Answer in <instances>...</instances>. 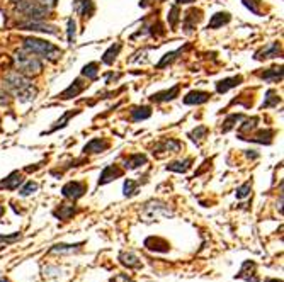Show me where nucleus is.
<instances>
[{
    "label": "nucleus",
    "mask_w": 284,
    "mask_h": 282,
    "mask_svg": "<svg viewBox=\"0 0 284 282\" xmlns=\"http://www.w3.org/2000/svg\"><path fill=\"white\" fill-rule=\"evenodd\" d=\"M257 122H259V117H252V119H247V121H243V124L240 126V136L245 133H250V131H254L257 128Z\"/></svg>",
    "instance_id": "obj_33"
},
{
    "label": "nucleus",
    "mask_w": 284,
    "mask_h": 282,
    "mask_svg": "<svg viewBox=\"0 0 284 282\" xmlns=\"http://www.w3.org/2000/svg\"><path fill=\"white\" fill-rule=\"evenodd\" d=\"M243 119H245V117H243V114H231V116H228L225 119V122H223V126H221V131H223V133H228V131L233 129L238 122H242Z\"/></svg>",
    "instance_id": "obj_28"
},
{
    "label": "nucleus",
    "mask_w": 284,
    "mask_h": 282,
    "mask_svg": "<svg viewBox=\"0 0 284 282\" xmlns=\"http://www.w3.org/2000/svg\"><path fill=\"white\" fill-rule=\"evenodd\" d=\"M230 21H231V15L228 14V12H216L213 17H211L210 24H208V29H219V27L226 26Z\"/></svg>",
    "instance_id": "obj_18"
},
{
    "label": "nucleus",
    "mask_w": 284,
    "mask_h": 282,
    "mask_svg": "<svg viewBox=\"0 0 284 282\" xmlns=\"http://www.w3.org/2000/svg\"><path fill=\"white\" fill-rule=\"evenodd\" d=\"M9 99H10V95L5 92V90L0 87V106H7L9 104Z\"/></svg>",
    "instance_id": "obj_41"
},
{
    "label": "nucleus",
    "mask_w": 284,
    "mask_h": 282,
    "mask_svg": "<svg viewBox=\"0 0 284 282\" xmlns=\"http://www.w3.org/2000/svg\"><path fill=\"white\" fill-rule=\"evenodd\" d=\"M3 211H5V209H3V206L0 204V216H2V214H3Z\"/></svg>",
    "instance_id": "obj_46"
},
{
    "label": "nucleus",
    "mask_w": 284,
    "mask_h": 282,
    "mask_svg": "<svg viewBox=\"0 0 284 282\" xmlns=\"http://www.w3.org/2000/svg\"><path fill=\"white\" fill-rule=\"evenodd\" d=\"M151 116V109L148 106H142V107H135L133 111H131V117H133L135 122L138 121H145Z\"/></svg>",
    "instance_id": "obj_27"
},
{
    "label": "nucleus",
    "mask_w": 284,
    "mask_h": 282,
    "mask_svg": "<svg viewBox=\"0 0 284 282\" xmlns=\"http://www.w3.org/2000/svg\"><path fill=\"white\" fill-rule=\"evenodd\" d=\"M243 82V78L240 77H230V78H223V80L216 82V92L218 94H226L230 89H235V87H238L240 83Z\"/></svg>",
    "instance_id": "obj_13"
},
{
    "label": "nucleus",
    "mask_w": 284,
    "mask_h": 282,
    "mask_svg": "<svg viewBox=\"0 0 284 282\" xmlns=\"http://www.w3.org/2000/svg\"><path fill=\"white\" fill-rule=\"evenodd\" d=\"M82 243H77V245H65V243H58V245H53V247L50 248V252H58V253H69V252H75V250H78V247Z\"/></svg>",
    "instance_id": "obj_31"
},
{
    "label": "nucleus",
    "mask_w": 284,
    "mask_h": 282,
    "mask_svg": "<svg viewBox=\"0 0 284 282\" xmlns=\"http://www.w3.org/2000/svg\"><path fill=\"white\" fill-rule=\"evenodd\" d=\"M203 12L199 9H191L189 12H186L184 15V21H182V26L186 29V33H191L193 29H196V26L199 24V21L203 19Z\"/></svg>",
    "instance_id": "obj_9"
},
{
    "label": "nucleus",
    "mask_w": 284,
    "mask_h": 282,
    "mask_svg": "<svg viewBox=\"0 0 284 282\" xmlns=\"http://www.w3.org/2000/svg\"><path fill=\"white\" fill-rule=\"evenodd\" d=\"M119 262H121L123 265H126L128 269H140L142 267V262L135 253H119Z\"/></svg>",
    "instance_id": "obj_24"
},
{
    "label": "nucleus",
    "mask_w": 284,
    "mask_h": 282,
    "mask_svg": "<svg viewBox=\"0 0 284 282\" xmlns=\"http://www.w3.org/2000/svg\"><path fill=\"white\" fill-rule=\"evenodd\" d=\"M177 2V5H182V3H193L196 0H175Z\"/></svg>",
    "instance_id": "obj_45"
},
{
    "label": "nucleus",
    "mask_w": 284,
    "mask_h": 282,
    "mask_svg": "<svg viewBox=\"0 0 284 282\" xmlns=\"http://www.w3.org/2000/svg\"><path fill=\"white\" fill-rule=\"evenodd\" d=\"M89 87V83H85L82 80V78H75V82H71V85L69 87L67 90H63L62 95H60V99H63V101H67V99H73L77 97L83 92V90Z\"/></svg>",
    "instance_id": "obj_7"
},
{
    "label": "nucleus",
    "mask_w": 284,
    "mask_h": 282,
    "mask_svg": "<svg viewBox=\"0 0 284 282\" xmlns=\"http://www.w3.org/2000/svg\"><path fill=\"white\" fill-rule=\"evenodd\" d=\"M182 148V143L179 140H174V138H167V140L160 141L157 146H155L153 152H158L160 155L162 153H179Z\"/></svg>",
    "instance_id": "obj_8"
},
{
    "label": "nucleus",
    "mask_w": 284,
    "mask_h": 282,
    "mask_svg": "<svg viewBox=\"0 0 284 282\" xmlns=\"http://www.w3.org/2000/svg\"><path fill=\"white\" fill-rule=\"evenodd\" d=\"M75 12L82 17H90L94 14V3L92 0H75Z\"/></svg>",
    "instance_id": "obj_19"
},
{
    "label": "nucleus",
    "mask_w": 284,
    "mask_h": 282,
    "mask_svg": "<svg viewBox=\"0 0 284 282\" xmlns=\"http://www.w3.org/2000/svg\"><path fill=\"white\" fill-rule=\"evenodd\" d=\"M15 10L27 21H46L51 14V9L41 5L36 0H15Z\"/></svg>",
    "instance_id": "obj_4"
},
{
    "label": "nucleus",
    "mask_w": 284,
    "mask_h": 282,
    "mask_svg": "<svg viewBox=\"0 0 284 282\" xmlns=\"http://www.w3.org/2000/svg\"><path fill=\"white\" fill-rule=\"evenodd\" d=\"M17 238H21V233H14V235L10 236H0V241H7V243H12L14 240H17Z\"/></svg>",
    "instance_id": "obj_42"
},
{
    "label": "nucleus",
    "mask_w": 284,
    "mask_h": 282,
    "mask_svg": "<svg viewBox=\"0 0 284 282\" xmlns=\"http://www.w3.org/2000/svg\"><path fill=\"white\" fill-rule=\"evenodd\" d=\"M261 78L266 82H281L283 80V68L279 66V68H269L267 71H264V73H261Z\"/></svg>",
    "instance_id": "obj_25"
},
{
    "label": "nucleus",
    "mask_w": 284,
    "mask_h": 282,
    "mask_svg": "<svg viewBox=\"0 0 284 282\" xmlns=\"http://www.w3.org/2000/svg\"><path fill=\"white\" fill-rule=\"evenodd\" d=\"M14 66L15 71L22 73L24 77H38L43 71V61L41 58L34 56V55L27 53V51H15L14 55Z\"/></svg>",
    "instance_id": "obj_3"
},
{
    "label": "nucleus",
    "mask_w": 284,
    "mask_h": 282,
    "mask_svg": "<svg viewBox=\"0 0 284 282\" xmlns=\"http://www.w3.org/2000/svg\"><path fill=\"white\" fill-rule=\"evenodd\" d=\"M123 172L118 169L116 165H107L106 169L102 170L101 177H99V185H104V184H109V182L116 180L118 177H121Z\"/></svg>",
    "instance_id": "obj_12"
},
{
    "label": "nucleus",
    "mask_w": 284,
    "mask_h": 282,
    "mask_svg": "<svg viewBox=\"0 0 284 282\" xmlns=\"http://www.w3.org/2000/svg\"><path fill=\"white\" fill-rule=\"evenodd\" d=\"M191 167H193V160H191V158H184V160H177V162H172V164H169L167 165V170H170V172H177V173H186Z\"/></svg>",
    "instance_id": "obj_23"
},
{
    "label": "nucleus",
    "mask_w": 284,
    "mask_h": 282,
    "mask_svg": "<svg viewBox=\"0 0 284 282\" xmlns=\"http://www.w3.org/2000/svg\"><path fill=\"white\" fill-rule=\"evenodd\" d=\"M107 148H109V141L102 140V138H94V140L83 146V153H102Z\"/></svg>",
    "instance_id": "obj_14"
},
{
    "label": "nucleus",
    "mask_w": 284,
    "mask_h": 282,
    "mask_svg": "<svg viewBox=\"0 0 284 282\" xmlns=\"http://www.w3.org/2000/svg\"><path fill=\"white\" fill-rule=\"evenodd\" d=\"M182 48H181V50H177V51H172V53H167L165 55V56H163L162 59H160V63H158V68H163V66H165L167 65V63H172V61H174V59L175 58H177V55H181L182 53Z\"/></svg>",
    "instance_id": "obj_38"
},
{
    "label": "nucleus",
    "mask_w": 284,
    "mask_h": 282,
    "mask_svg": "<svg viewBox=\"0 0 284 282\" xmlns=\"http://www.w3.org/2000/svg\"><path fill=\"white\" fill-rule=\"evenodd\" d=\"M155 2H163V0H142V2H140V5L142 7H148V5H151V3H155Z\"/></svg>",
    "instance_id": "obj_44"
},
{
    "label": "nucleus",
    "mask_w": 284,
    "mask_h": 282,
    "mask_svg": "<svg viewBox=\"0 0 284 282\" xmlns=\"http://www.w3.org/2000/svg\"><path fill=\"white\" fill-rule=\"evenodd\" d=\"M36 2H39L41 5H45V7H48V9H51V10H53V7L57 5V0H36Z\"/></svg>",
    "instance_id": "obj_43"
},
{
    "label": "nucleus",
    "mask_w": 284,
    "mask_h": 282,
    "mask_svg": "<svg viewBox=\"0 0 284 282\" xmlns=\"http://www.w3.org/2000/svg\"><path fill=\"white\" fill-rule=\"evenodd\" d=\"M145 247L148 250H153V252H169V243L162 238H146L145 240Z\"/></svg>",
    "instance_id": "obj_20"
},
{
    "label": "nucleus",
    "mask_w": 284,
    "mask_h": 282,
    "mask_svg": "<svg viewBox=\"0 0 284 282\" xmlns=\"http://www.w3.org/2000/svg\"><path fill=\"white\" fill-rule=\"evenodd\" d=\"M0 282H10V281L5 279V277H0Z\"/></svg>",
    "instance_id": "obj_47"
},
{
    "label": "nucleus",
    "mask_w": 284,
    "mask_h": 282,
    "mask_svg": "<svg viewBox=\"0 0 284 282\" xmlns=\"http://www.w3.org/2000/svg\"><path fill=\"white\" fill-rule=\"evenodd\" d=\"M22 50L31 55H34V56H38V58L48 59V61H57V59L62 58V55H63V51L60 50L58 46H55L53 43L34 38V36L22 38Z\"/></svg>",
    "instance_id": "obj_2"
},
{
    "label": "nucleus",
    "mask_w": 284,
    "mask_h": 282,
    "mask_svg": "<svg viewBox=\"0 0 284 282\" xmlns=\"http://www.w3.org/2000/svg\"><path fill=\"white\" fill-rule=\"evenodd\" d=\"M75 114H78V111H69V113H67L65 116H63L62 119H58V121H57V124H55L53 128H51L50 131H48V133H53V131H57V129H60V128H65V126H67V122H69V119H70L71 116H75Z\"/></svg>",
    "instance_id": "obj_34"
},
{
    "label": "nucleus",
    "mask_w": 284,
    "mask_h": 282,
    "mask_svg": "<svg viewBox=\"0 0 284 282\" xmlns=\"http://www.w3.org/2000/svg\"><path fill=\"white\" fill-rule=\"evenodd\" d=\"M99 75V63L90 61L82 68V77H87V80H95Z\"/></svg>",
    "instance_id": "obj_29"
},
{
    "label": "nucleus",
    "mask_w": 284,
    "mask_h": 282,
    "mask_svg": "<svg viewBox=\"0 0 284 282\" xmlns=\"http://www.w3.org/2000/svg\"><path fill=\"white\" fill-rule=\"evenodd\" d=\"M87 192V185L83 182H78V180H73V182H69L62 187V196L67 197L70 201H77L83 194Z\"/></svg>",
    "instance_id": "obj_5"
},
{
    "label": "nucleus",
    "mask_w": 284,
    "mask_h": 282,
    "mask_svg": "<svg viewBox=\"0 0 284 282\" xmlns=\"http://www.w3.org/2000/svg\"><path fill=\"white\" fill-rule=\"evenodd\" d=\"M2 89L5 90L10 97L17 99L22 104L27 102H33L38 95V89L33 85L29 77H24L19 71H9V73L3 77Z\"/></svg>",
    "instance_id": "obj_1"
},
{
    "label": "nucleus",
    "mask_w": 284,
    "mask_h": 282,
    "mask_svg": "<svg viewBox=\"0 0 284 282\" xmlns=\"http://www.w3.org/2000/svg\"><path fill=\"white\" fill-rule=\"evenodd\" d=\"M206 133H208L206 126H198V128H196L194 131H191V133H189V138L194 143H199V141H203L206 138Z\"/></svg>",
    "instance_id": "obj_32"
},
{
    "label": "nucleus",
    "mask_w": 284,
    "mask_h": 282,
    "mask_svg": "<svg viewBox=\"0 0 284 282\" xmlns=\"http://www.w3.org/2000/svg\"><path fill=\"white\" fill-rule=\"evenodd\" d=\"M281 102V97L278 95V92L274 90H267L266 92V101L262 102V109H267V107H276Z\"/></svg>",
    "instance_id": "obj_30"
},
{
    "label": "nucleus",
    "mask_w": 284,
    "mask_h": 282,
    "mask_svg": "<svg viewBox=\"0 0 284 282\" xmlns=\"http://www.w3.org/2000/svg\"><path fill=\"white\" fill-rule=\"evenodd\" d=\"M148 158L145 157L143 153H135V155H130L128 158H125V169L126 170H135V169H140V167L146 165Z\"/></svg>",
    "instance_id": "obj_16"
},
{
    "label": "nucleus",
    "mask_w": 284,
    "mask_h": 282,
    "mask_svg": "<svg viewBox=\"0 0 284 282\" xmlns=\"http://www.w3.org/2000/svg\"><path fill=\"white\" fill-rule=\"evenodd\" d=\"M38 189H39V185L36 184V182L29 180V182H26V184H24V187L19 190V194H21L22 197H26V196H31V194H34Z\"/></svg>",
    "instance_id": "obj_37"
},
{
    "label": "nucleus",
    "mask_w": 284,
    "mask_h": 282,
    "mask_svg": "<svg viewBox=\"0 0 284 282\" xmlns=\"http://www.w3.org/2000/svg\"><path fill=\"white\" fill-rule=\"evenodd\" d=\"M181 21V12H179V7L174 5L170 9V14H169V22H170V27H175L177 22Z\"/></svg>",
    "instance_id": "obj_39"
},
{
    "label": "nucleus",
    "mask_w": 284,
    "mask_h": 282,
    "mask_svg": "<svg viewBox=\"0 0 284 282\" xmlns=\"http://www.w3.org/2000/svg\"><path fill=\"white\" fill-rule=\"evenodd\" d=\"M281 55V45L279 43H271L269 46H266L259 53H255V59H267V58H276Z\"/></svg>",
    "instance_id": "obj_17"
},
{
    "label": "nucleus",
    "mask_w": 284,
    "mask_h": 282,
    "mask_svg": "<svg viewBox=\"0 0 284 282\" xmlns=\"http://www.w3.org/2000/svg\"><path fill=\"white\" fill-rule=\"evenodd\" d=\"M179 90H181V87L179 85H174L172 89L169 90H163V92H157V94H153L150 97V101L151 102H169V101H174L175 97L179 95Z\"/></svg>",
    "instance_id": "obj_15"
},
{
    "label": "nucleus",
    "mask_w": 284,
    "mask_h": 282,
    "mask_svg": "<svg viewBox=\"0 0 284 282\" xmlns=\"http://www.w3.org/2000/svg\"><path fill=\"white\" fill-rule=\"evenodd\" d=\"M19 29L22 31H36V33H46V34H58V29L55 26L45 24V21H26L19 24Z\"/></svg>",
    "instance_id": "obj_6"
},
{
    "label": "nucleus",
    "mask_w": 284,
    "mask_h": 282,
    "mask_svg": "<svg viewBox=\"0 0 284 282\" xmlns=\"http://www.w3.org/2000/svg\"><path fill=\"white\" fill-rule=\"evenodd\" d=\"M273 136H274V131L273 129H264V131H259V133H255L254 136L243 138V140H250V141H254V143H262V145H271V143H273Z\"/></svg>",
    "instance_id": "obj_21"
},
{
    "label": "nucleus",
    "mask_w": 284,
    "mask_h": 282,
    "mask_svg": "<svg viewBox=\"0 0 284 282\" xmlns=\"http://www.w3.org/2000/svg\"><path fill=\"white\" fill-rule=\"evenodd\" d=\"M22 182H24V177L21 172H12L9 177L0 180V189H7V190L19 189V185H21Z\"/></svg>",
    "instance_id": "obj_11"
},
{
    "label": "nucleus",
    "mask_w": 284,
    "mask_h": 282,
    "mask_svg": "<svg viewBox=\"0 0 284 282\" xmlns=\"http://www.w3.org/2000/svg\"><path fill=\"white\" fill-rule=\"evenodd\" d=\"M250 190H252V184H250V182L243 184L242 187L237 189V199H245V197L250 194Z\"/></svg>",
    "instance_id": "obj_40"
},
{
    "label": "nucleus",
    "mask_w": 284,
    "mask_h": 282,
    "mask_svg": "<svg viewBox=\"0 0 284 282\" xmlns=\"http://www.w3.org/2000/svg\"><path fill=\"white\" fill-rule=\"evenodd\" d=\"M137 190H138V182L128 178V180L125 182V185H123V192H125V196L131 197L133 194H137Z\"/></svg>",
    "instance_id": "obj_36"
},
{
    "label": "nucleus",
    "mask_w": 284,
    "mask_h": 282,
    "mask_svg": "<svg viewBox=\"0 0 284 282\" xmlns=\"http://www.w3.org/2000/svg\"><path fill=\"white\" fill-rule=\"evenodd\" d=\"M211 99V94L205 92V90H193L184 97V104L186 106H199L205 104Z\"/></svg>",
    "instance_id": "obj_10"
},
{
    "label": "nucleus",
    "mask_w": 284,
    "mask_h": 282,
    "mask_svg": "<svg viewBox=\"0 0 284 282\" xmlns=\"http://www.w3.org/2000/svg\"><path fill=\"white\" fill-rule=\"evenodd\" d=\"M121 43H114V45L109 46V50L106 51V53L102 55V63L104 65H113L116 61V58H118L119 51H121Z\"/></svg>",
    "instance_id": "obj_22"
},
{
    "label": "nucleus",
    "mask_w": 284,
    "mask_h": 282,
    "mask_svg": "<svg viewBox=\"0 0 284 282\" xmlns=\"http://www.w3.org/2000/svg\"><path fill=\"white\" fill-rule=\"evenodd\" d=\"M75 211H77V209H75V206H67V204H63V206H60L57 211H53V214L58 218V220L69 221L70 218L75 214Z\"/></svg>",
    "instance_id": "obj_26"
},
{
    "label": "nucleus",
    "mask_w": 284,
    "mask_h": 282,
    "mask_svg": "<svg viewBox=\"0 0 284 282\" xmlns=\"http://www.w3.org/2000/svg\"><path fill=\"white\" fill-rule=\"evenodd\" d=\"M67 33H69V45H73L75 38H77V24H75L73 19H69L67 21Z\"/></svg>",
    "instance_id": "obj_35"
}]
</instances>
